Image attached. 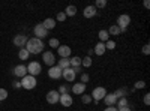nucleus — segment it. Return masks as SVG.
Wrapping results in <instances>:
<instances>
[{"label":"nucleus","instance_id":"nucleus-1","mask_svg":"<svg viewBox=\"0 0 150 111\" xmlns=\"http://www.w3.org/2000/svg\"><path fill=\"white\" fill-rule=\"evenodd\" d=\"M24 48L29 51V54H39L44 50V42L38 38H30V39H27V44Z\"/></svg>","mask_w":150,"mask_h":111},{"label":"nucleus","instance_id":"nucleus-2","mask_svg":"<svg viewBox=\"0 0 150 111\" xmlns=\"http://www.w3.org/2000/svg\"><path fill=\"white\" fill-rule=\"evenodd\" d=\"M36 84H38V81H36V77H32V75H27L24 77V78H21V87L23 89H26V90H32V89H35L36 87Z\"/></svg>","mask_w":150,"mask_h":111},{"label":"nucleus","instance_id":"nucleus-3","mask_svg":"<svg viewBox=\"0 0 150 111\" xmlns=\"http://www.w3.org/2000/svg\"><path fill=\"white\" fill-rule=\"evenodd\" d=\"M41 72H42V66H41V63H38V62H30L27 65V74L29 75L36 77V75H39Z\"/></svg>","mask_w":150,"mask_h":111},{"label":"nucleus","instance_id":"nucleus-4","mask_svg":"<svg viewBox=\"0 0 150 111\" xmlns=\"http://www.w3.org/2000/svg\"><path fill=\"white\" fill-rule=\"evenodd\" d=\"M131 24V17L128 14H122L119 18H117V26L123 30V32H126V27Z\"/></svg>","mask_w":150,"mask_h":111},{"label":"nucleus","instance_id":"nucleus-5","mask_svg":"<svg viewBox=\"0 0 150 111\" xmlns=\"http://www.w3.org/2000/svg\"><path fill=\"white\" fill-rule=\"evenodd\" d=\"M105 95H107V90H105L104 87H96V89H93V93H92L90 96H92V99H95V102L98 104L99 101L104 99Z\"/></svg>","mask_w":150,"mask_h":111},{"label":"nucleus","instance_id":"nucleus-6","mask_svg":"<svg viewBox=\"0 0 150 111\" xmlns=\"http://www.w3.org/2000/svg\"><path fill=\"white\" fill-rule=\"evenodd\" d=\"M33 33H35V38L41 39V41L45 38V36H48V30H45V27L42 26V23L41 24H36L35 29H33Z\"/></svg>","mask_w":150,"mask_h":111},{"label":"nucleus","instance_id":"nucleus-7","mask_svg":"<svg viewBox=\"0 0 150 111\" xmlns=\"http://www.w3.org/2000/svg\"><path fill=\"white\" fill-rule=\"evenodd\" d=\"M42 60H44V63L48 65L50 68L54 66V63H56V57H54V54L51 51H45L44 56H42Z\"/></svg>","mask_w":150,"mask_h":111},{"label":"nucleus","instance_id":"nucleus-8","mask_svg":"<svg viewBox=\"0 0 150 111\" xmlns=\"http://www.w3.org/2000/svg\"><path fill=\"white\" fill-rule=\"evenodd\" d=\"M59 99H60V95H59V92L57 90H50L48 93H47V102L48 104H57L59 102Z\"/></svg>","mask_w":150,"mask_h":111},{"label":"nucleus","instance_id":"nucleus-9","mask_svg":"<svg viewBox=\"0 0 150 111\" xmlns=\"http://www.w3.org/2000/svg\"><path fill=\"white\" fill-rule=\"evenodd\" d=\"M62 77H63L68 83H72L75 80V72L72 71V68H66V69H62Z\"/></svg>","mask_w":150,"mask_h":111},{"label":"nucleus","instance_id":"nucleus-10","mask_svg":"<svg viewBox=\"0 0 150 111\" xmlns=\"http://www.w3.org/2000/svg\"><path fill=\"white\" fill-rule=\"evenodd\" d=\"M57 54L60 56V59H69L71 57V48L68 45H60L57 48Z\"/></svg>","mask_w":150,"mask_h":111},{"label":"nucleus","instance_id":"nucleus-11","mask_svg":"<svg viewBox=\"0 0 150 111\" xmlns=\"http://www.w3.org/2000/svg\"><path fill=\"white\" fill-rule=\"evenodd\" d=\"M48 75H50V78H53V80H59V78H62V69L57 65H54V66L50 68Z\"/></svg>","mask_w":150,"mask_h":111},{"label":"nucleus","instance_id":"nucleus-12","mask_svg":"<svg viewBox=\"0 0 150 111\" xmlns=\"http://www.w3.org/2000/svg\"><path fill=\"white\" fill-rule=\"evenodd\" d=\"M59 102L63 105V107H66V108H69L72 104H74V99H72V96L69 95V93H65V95H60V99H59Z\"/></svg>","mask_w":150,"mask_h":111},{"label":"nucleus","instance_id":"nucleus-13","mask_svg":"<svg viewBox=\"0 0 150 111\" xmlns=\"http://www.w3.org/2000/svg\"><path fill=\"white\" fill-rule=\"evenodd\" d=\"M27 44V38H26V35H17L15 38H14V45L18 47V48H24Z\"/></svg>","mask_w":150,"mask_h":111},{"label":"nucleus","instance_id":"nucleus-14","mask_svg":"<svg viewBox=\"0 0 150 111\" xmlns=\"http://www.w3.org/2000/svg\"><path fill=\"white\" fill-rule=\"evenodd\" d=\"M14 74H15V77L18 78H24L27 75V66H24V65H17L14 68Z\"/></svg>","mask_w":150,"mask_h":111},{"label":"nucleus","instance_id":"nucleus-15","mask_svg":"<svg viewBox=\"0 0 150 111\" xmlns=\"http://www.w3.org/2000/svg\"><path fill=\"white\" fill-rule=\"evenodd\" d=\"M84 17L86 18H93V17H96V14H98V11H96V8L93 6V5H90V6H86L84 8Z\"/></svg>","mask_w":150,"mask_h":111},{"label":"nucleus","instance_id":"nucleus-16","mask_svg":"<svg viewBox=\"0 0 150 111\" xmlns=\"http://www.w3.org/2000/svg\"><path fill=\"white\" fill-rule=\"evenodd\" d=\"M104 102L107 107H112L116 102H117V98L114 96V93H107L105 98H104Z\"/></svg>","mask_w":150,"mask_h":111},{"label":"nucleus","instance_id":"nucleus-17","mask_svg":"<svg viewBox=\"0 0 150 111\" xmlns=\"http://www.w3.org/2000/svg\"><path fill=\"white\" fill-rule=\"evenodd\" d=\"M84 92H86V84L77 83V84L72 86V93H75V95H83Z\"/></svg>","mask_w":150,"mask_h":111},{"label":"nucleus","instance_id":"nucleus-18","mask_svg":"<svg viewBox=\"0 0 150 111\" xmlns=\"http://www.w3.org/2000/svg\"><path fill=\"white\" fill-rule=\"evenodd\" d=\"M42 26H44L45 30H48V32L53 30V29L56 27V20H54V18H47V20L42 23Z\"/></svg>","mask_w":150,"mask_h":111},{"label":"nucleus","instance_id":"nucleus-19","mask_svg":"<svg viewBox=\"0 0 150 111\" xmlns=\"http://www.w3.org/2000/svg\"><path fill=\"white\" fill-rule=\"evenodd\" d=\"M93 53H95L96 56H102V54L105 53V44L98 42V44L95 45V48H93Z\"/></svg>","mask_w":150,"mask_h":111},{"label":"nucleus","instance_id":"nucleus-20","mask_svg":"<svg viewBox=\"0 0 150 111\" xmlns=\"http://www.w3.org/2000/svg\"><path fill=\"white\" fill-rule=\"evenodd\" d=\"M98 38H99V41H101L102 44H105L107 41H110L108 30H99V33H98Z\"/></svg>","mask_w":150,"mask_h":111},{"label":"nucleus","instance_id":"nucleus-21","mask_svg":"<svg viewBox=\"0 0 150 111\" xmlns=\"http://www.w3.org/2000/svg\"><path fill=\"white\" fill-rule=\"evenodd\" d=\"M120 33H122V29L117 26V24H112V26L108 29V35H111V36H117Z\"/></svg>","mask_w":150,"mask_h":111},{"label":"nucleus","instance_id":"nucleus-22","mask_svg":"<svg viewBox=\"0 0 150 111\" xmlns=\"http://www.w3.org/2000/svg\"><path fill=\"white\" fill-rule=\"evenodd\" d=\"M69 65L71 68H77V66H81V59L74 56V57H69Z\"/></svg>","mask_w":150,"mask_h":111},{"label":"nucleus","instance_id":"nucleus-23","mask_svg":"<svg viewBox=\"0 0 150 111\" xmlns=\"http://www.w3.org/2000/svg\"><path fill=\"white\" fill-rule=\"evenodd\" d=\"M75 14H77V8H75L74 5L66 6V9H65V15H66V17H74Z\"/></svg>","mask_w":150,"mask_h":111},{"label":"nucleus","instance_id":"nucleus-24","mask_svg":"<svg viewBox=\"0 0 150 111\" xmlns=\"http://www.w3.org/2000/svg\"><path fill=\"white\" fill-rule=\"evenodd\" d=\"M57 66H59L60 69L71 68V65H69V59H60V60H59V63H57Z\"/></svg>","mask_w":150,"mask_h":111},{"label":"nucleus","instance_id":"nucleus-25","mask_svg":"<svg viewBox=\"0 0 150 111\" xmlns=\"http://www.w3.org/2000/svg\"><path fill=\"white\" fill-rule=\"evenodd\" d=\"M114 96L117 98V99H120V98H126L128 96V90L126 89H117L114 92Z\"/></svg>","mask_w":150,"mask_h":111},{"label":"nucleus","instance_id":"nucleus-26","mask_svg":"<svg viewBox=\"0 0 150 111\" xmlns=\"http://www.w3.org/2000/svg\"><path fill=\"white\" fill-rule=\"evenodd\" d=\"M92 63H93V62H92V57H89V56H86L84 59H81V65H83L84 68H90Z\"/></svg>","mask_w":150,"mask_h":111},{"label":"nucleus","instance_id":"nucleus-27","mask_svg":"<svg viewBox=\"0 0 150 111\" xmlns=\"http://www.w3.org/2000/svg\"><path fill=\"white\" fill-rule=\"evenodd\" d=\"M29 51L26 50V48H21V50H20V53H18V57L21 59V60H27L29 59Z\"/></svg>","mask_w":150,"mask_h":111},{"label":"nucleus","instance_id":"nucleus-28","mask_svg":"<svg viewBox=\"0 0 150 111\" xmlns=\"http://www.w3.org/2000/svg\"><path fill=\"white\" fill-rule=\"evenodd\" d=\"M92 101H93V99H92V96H90V95H86V93L81 95V102H83V104L87 105V104H90Z\"/></svg>","mask_w":150,"mask_h":111},{"label":"nucleus","instance_id":"nucleus-29","mask_svg":"<svg viewBox=\"0 0 150 111\" xmlns=\"http://www.w3.org/2000/svg\"><path fill=\"white\" fill-rule=\"evenodd\" d=\"M117 107H129V102L126 98H120V99H117Z\"/></svg>","mask_w":150,"mask_h":111},{"label":"nucleus","instance_id":"nucleus-30","mask_svg":"<svg viewBox=\"0 0 150 111\" xmlns=\"http://www.w3.org/2000/svg\"><path fill=\"white\" fill-rule=\"evenodd\" d=\"M48 44H50V47L51 48H59L60 47V42H59V39H56V38H51L48 41Z\"/></svg>","mask_w":150,"mask_h":111},{"label":"nucleus","instance_id":"nucleus-31","mask_svg":"<svg viewBox=\"0 0 150 111\" xmlns=\"http://www.w3.org/2000/svg\"><path fill=\"white\" fill-rule=\"evenodd\" d=\"M116 48V42L114 41H107L105 42V50H114Z\"/></svg>","mask_w":150,"mask_h":111},{"label":"nucleus","instance_id":"nucleus-32","mask_svg":"<svg viewBox=\"0 0 150 111\" xmlns=\"http://www.w3.org/2000/svg\"><path fill=\"white\" fill-rule=\"evenodd\" d=\"M107 6V0H96V3H95V8H105Z\"/></svg>","mask_w":150,"mask_h":111},{"label":"nucleus","instance_id":"nucleus-33","mask_svg":"<svg viewBox=\"0 0 150 111\" xmlns=\"http://www.w3.org/2000/svg\"><path fill=\"white\" fill-rule=\"evenodd\" d=\"M89 80H90V77H89V74H86V72H83V74H81V81H80V83L86 84V83H89Z\"/></svg>","mask_w":150,"mask_h":111},{"label":"nucleus","instance_id":"nucleus-34","mask_svg":"<svg viewBox=\"0 0 150 111\" xmlns=\"http://www.w3.org/2000/svg\"><path fill=\"white\" fill-rule=\"evenodd\" d=\"M59 95H65V93H68V86L66 84H63V86H60V87H59Z\"/></svg>","mask_w":150,"mask_h":111},{"label":"nucleus","instance_id":"nucleus-35","mask_svg":"<svg viewBox=\"0 0 150 111\" xmlns=\"http://www.w3.org/2000/svg\"><path fill=\"white\" fill-rule=\"evenodd\" d=\"M146 87V83L144 81H137L135 86H134V89H144Z\"/></svg>","mask_w":150,"mask_h":111},{"label":"nucleus","instance_id":"nucleus-36","mask_svg":"<svg viewBox=\"0 0 150 111\" xmlns=\"http://www.w3.org/2000/svg\"><path fill=\"white\" fill-rule=\"evenodd\" d=\"M8 98V92L5 89H0V101H5Z\"/></svg>","mask_w":150,"mask_h":111},{"label":"nucleus","instance_id":"nucleus-37","mask_svg":"<svg viewBox=\"0 0 150 111\" xmlns=\"http://www.w3.org/2000/svg\"><path fill=\"white\" fill-rule=\"evenodd\" d=\"M65 20H66V15H65V12H59V14H57V21L63 23Z\"/></svg>","mask_w":150,"mask_h":111},{"label":"nucleus","instance_id":"nucleus-38","mask_svg":"<svg viewBox=\"0 0 150 111\" xmlns=\"http://www.w3.org/2000/svg\"><path fill=\"white\" fill-rule=\"evenodd\" d=\"M149 53H150V45H149V44H146V45L143 47V54H146V56H147Z\"/></svg>","mask_w":150,"mask_h":111},{"label":"nucleus","instance_id":"nucleus-39","mask_svg":"<svg viewBox=\"0 0 150 111\" xmlns=\"http://www.w3.org/2000/svg\"><path fill=\"white\" fill-rule=\"evenodd\" d=\"M144 104H146L147 107L150 105V95H149V93H146V95H144Z\"/></svg>","mask_w":150,"mask_h":111},{"label":"nucleus","instance_id":"nucleus-40","mask_svg":"<svg viewBox=\"0 0 150 111\" xmlns=\"http://www.w3.org/2000/svg\"><path fill=\"white\" fill-rule=\"evenodd\" d=\"M117 111H132L129 107H117Z\"/></svg>","mask_w":150,"mask_h":111},{"label":"nucleus","instance_id":"nucleus-41","mask_svg":"<svg viewBox=\"0 0 150 111\" xmlns=\"http://www.w3.org/2000/svg\"><path fill=\"white\" fill-rule=\"evenodd\" d=\"M72 71L75 72V75H78V74H81V66H77V68H72Z\"/></svg>","mask_w":150,"mask_h":111},{"label":"nucleus","instance_id":"nucleus-42","mask_svg":"<svg viewBox=\"0 0 150 111\" xmlns=\"http://www.w3.org/2000/svg\"><path fill=\"white\" fill-rule=\"evenodd\" d=\"M104 111H117V108H116L114 105H112V107H108V108H105Z\"/></svg>","mask_w":150,"mask_h":111},{"label":"nucleus","instance_id":"nucleus-43","mask_svg":"<svg viewBox=\"0 0 150 111\" xmlns=\"http://www.w3.org/2000/svg\"><path fill=\"white\" fill-rule=\"evenodd\" d=\"M144 8H146V9L150 8V2H149V0H144Z\"/></svg>","mask_w":150,"mask_h":111},{"label":"nucleus","instance_id":"nucleus-44","mask_svg":"<svg viewBox=\"0 0 150 111\" xmlns=\"http://www.w3.org/2000/svg\"><path fill=\"white\" fill-rule=\"evenodd\" d=\"M14 87H15V89L21 87V83H18V81H14Z\"/></svg>","mask_w":150,"mask_h":111}]
</instances>
